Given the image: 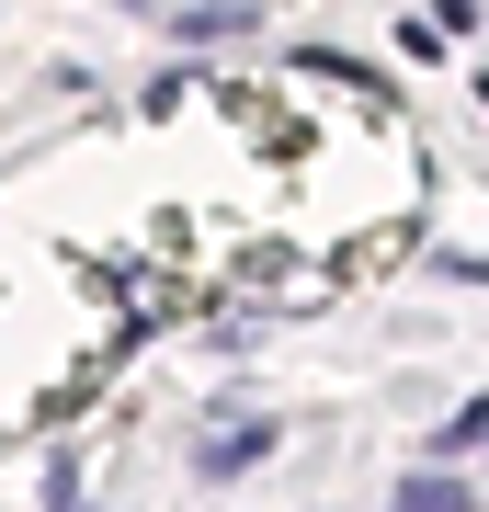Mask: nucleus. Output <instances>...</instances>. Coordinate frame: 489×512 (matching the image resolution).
Listing matches in <instances>:
<instances>
[]
</instances>
